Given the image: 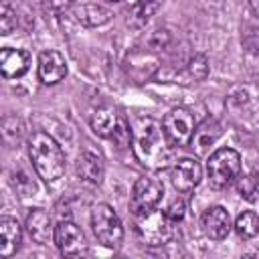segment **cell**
I'll list each match as a JSON object with an SVG mask.
<instances>
[{
    "label": "cell",
    "mask_w": 259,
    "mask_h": 259,
    "mask_svg": "<svg viewBox=\"0 0 259 259\" xmlns=\"http://www.w3.org/2000/svg\"><path fill=\"white\" fill-rule=\"evenodd\" d=\"M206 174L212 188H227L241 174V156L233 148H219L208 156Z\"/></svg>",
    "instance_id": "cell-4"
},
{
    "label": "cell",
    "mask_w": 259,
    "mask_h": 259,
    "mask_svg": "<svg viewBox=\"0 0 259 259\" xmlns=\"http://www.w3.org/2000/svg\"><path fill=\"white\" fill-rule=\"evenodd\" d=\"M229 107L239 115H249L257 109V95H253L251 87H237L229 95Z\"/></svg>",
    "instance_id": "cell-19"
},
{
    "label": "cell",
    "mask_w": 259,
    "mask_h": 259,
    "mask_svg": "<svg viewBox=\"0 0 259 259\" xmlns=\"http://www.w3.org/2000/svg\"><path fill=\"white\" fill-rule=\"evenodd\" d=\"M170 178L178 192H190L202 180V166L194 158H180L174 162L170 170Z\"/></svg>",
    "instance_id": "cell-10"
},
{
    "label": "cell",
    "mask_w": 259,
    "mask_h": 259,
    "mask_svg": "<svg viewBox=\"0 0 259 259\" xmlns=\"http://www.w3.org/2000/svg\"><path fill=\"white\" fill-rule=\"evenodd\" d=\"M221 136V125L214 121V119H206L204 123L196 125L194 130V136H192V148H196L198 152H204L210 144L217 142V138Z\"/></svg>",
    "instance_id": "cell-18"
},
{
    "label": "cell",
    "mask_w": 259,
    "mask_h": 259,
    "mask_svg": "<svg viewBox=\"0 0 259 259\" xmlns=\"http://www.w3.org/2000/svg\"><path fill=\"white\" fill-rule=\"evenodd\" d=\"M160 6V0H140L138 4H136V8H134V16H136V20L142 24V22H146L154 12H156V8Z\"/></svg>",
    "instance_id": "cell-24"
},
{
    "label": "cell",
    "mask_w": 259,
    "mask_h": 259,
    "mask_svg": "<svg viewBox=\"0 0 259 259\" xmlns=\"http://www.w3.org/2000/svg\"><path fill=\"white\" fill-rule=\"evenodd\" d=\"M91 227L95 239L107 247V249H117L123 241V225L113 206L105 202H97L91 208Z\"/></svg>",
    "instance_id": "cell-3"
},
{
    "label": "cell",
    "mask_w": 259,
    "mask_h": 259,
    "mask_svg": "<svg viewBox=\"0 0 259 259\" xmlns=\"http://www.w3.org/2000/svg\"><path fill=\"white\" fill-rule=\"evenodd\" d=\"M184 212H186V202H184V198H180V196L172 198V200L168 202V206L164 208V214H166L170 221H174V223L182 221V219H184Z\"/></svg>",
    "instance_id": "cell-25"
},
{
    "label": "cell",
    "mask_w": 259,
    "mask_h": 259,
    "mask_svg": "<svg viewBox=\"0 0 259 259\" xmlns=\"http://www.w3.org/2000/svg\"><path fill=\"white\" fill-rule=\"evenodd\" d=\"M30 67V55L22 49H2L0 51V71L4 79H18Z\"/></svg>",
    "instance_id": "cell-12"
},
{
    "label": "cell",
    "mask_w": 259,
    "mask_h": 259,
    "mask_svg": "<svg viewBox=\"0 0 259 259\" xmlns=\"http://www.w3.org/2000/svg\"><path fill=\"white\" fill-rule=\"evenodd\" d=\"M162 194H164V186L154 180V178H138L134 188H132V198H130V210L134 217H140V214H146V212H152L160 200H162Z\"/></svg>",
    "instance_id": "cell-8"
},
{
    "label": "cell",
    "mask_w": 259,
    "mask_h": 259,
    "mask_svg": "<svg viewBox=\"0 0 259 259\" xmlns=\"http://www.w3.org/2000/svg\"><path fill=\"white\" fill-rule=\"evenodd\" d=\"M22 243V227L12 217L0 219V257H12Z\"/></svg>",
    "instance_id": "cell-15"
},
{
    "label": "cell",
    "mask_w": 259,
    "mask_h": 259,
    "mask_svg": "<svg viewBox=\"0 0 259 259\" xmlns=\"http://www.w3.org/2000/svg\"><path fill=\"white\" fill-rule=\"evenodd\" d=\"M73 6V0H42V8L51 14H63Z\"/></svg>",
    "instance_id": "cell-26"
},
{
    "label": "cell",
    "mask_w": 259,
    "mask_h": 259,
    "mask_svg": "<svg viewBox=\"0 0 259 259\" xmlns=\"http://www.w3.org/2000/svg\"><path fill=\"white\" fill-rule=\"evenodd\" d=\"M16 26V10L10 6L8 0H2L0 6V34H10L12 28Z\"/></svg>",
    "instance_id": "cell-23"
},
{
    "label": "cell",
    "mask_w": 259,
    "mask_h": 259,
    "mask_svg": "<svg viewBox=\"0 0 259 259\" xmlns=\"http://www.w3.org/2000/svg\"><path fill=\"white\" fill-rule=\"evenodd\" d=\"M202 231L206 237L221 241L231 231V217L225 206H210L202 212Z\"/></svg>",
    "instance_id": "cell-13"
},
{
    "label": "cell",
    "mask_w": 259,
    "mask_h": 259,
    "mask_svg": "<svg viewBox=\"0 0 259 259\" xmlns=\"http://www.w3.org/2000/svg\"><path fill=\"white\" fill-rule=\"evenodd\" d=\"M67 75V61L59 51H42L38 55V79L45 85H55Z\"/></svg>",
    "instance_id": "cell-11"
},
{
    "label": "cell",
    "mask_w": 259,
    "mask_h": 259,
    "mask_svg": "<svg viewBox=\"0 0 259 259\" xmlns=\"http://www.w3.org/2000/svg\"><path fill=\"white\" fill-rule=\"evenodd\" d=\"M235 231L241 239H253L259 233V214L255 210H243L235 219Z\"/></svg>",
    "instance_id": "cell-20"
},
{
    "label": "cell",
    "mask_w": 259,
    "mask_h": 259,
    "mask_svg": "<svg viewBox=\"0 0 259 259\" xmlns=\"http://www.w3.org/2000/svg\"><path fill=\"white\" fill-rule=\"evenodd\" d=\"M111 2H117V0H111Z\"/></svg>",
    "instance_id": "cell-27"
},
{
    "label": "cell",
    "mask_w": 259,
    "mask_h": 259,
    "mask_svg": "<svg viewBox=\"0 0 259 259\" xmlns=\"http://www.w3.org/2000/svg\"><path fill=\"white\" fill-rule=\"evenodd\" d=\"M184 73H186L188 81H202V79L208 75V59H206V55L194 53V55L188 59Z\"/></svg>",
    "instance_id": "cell-21"
},
{
    "label": "cell",
    "mask_w": 259,
    "mask_h": 259,
    "mask_svg": "<svg viewBox=\"0 0 259 259\" xmlns=\"http://www.w3.org/2000/svg\"><path fill=\"white\" fill-rule=\"evenodd\" d=\"M174 221H170L164 210L158 212L156 208L152 212H146V214H140L136 217V231L140 235V239L144 241V245L148 247H160V245H166L176 229H174Z\"/></svg>",
    "instance_id": "cell-5"
},
{
    "label": "cell",
    "mask_w": 259,
    "mask_h": 259,
    "mask_svg": "<svg viewBox=\"0 0 259 259\" xmlns=\"http://www.w3.org/2000/svg\"><path fill=\"white\" fill-rule=\"evenodd\" d=\"M26 231L30 235V239L38 245H49L51 241H55V227L53 221L49 217L47 210L42 208H32L26 217Z\"/></svg>",
    "instance_id": "cell-14"
},
{
    "label": "cell",
    "mask_w": 259,
    "mask_h": 259,
    "mask_svg": "<svg viewBox=\"0 0 259 259\" xmlns=\"http://www.w3.org/2000/svg\"><path fill=\"white\" fill-rule=\"evenodd\" d=\"M162 127H164L166 138L172 146L184 148V146H190V142H192V136L196 130V119L188 109L174 107L164 115Z\"/></svg>",
    "instance_id": "cell-6"
},
{
    "label": "cell",
    "mask_w": 259,
    "mask_h": 259,
    "mask_svg": "<svg viewBox=\"0 0 259 259\" xmlns=\"http://www.w3.org/2000/svg\"><path fill=\"white\" fill-rule=\"evenodd\" d=\"M73 16L83 26H101L107 24L113 14L109 8L99 4H81V6H73Z\"/></svg>",
    "instance_id": "cell-17"
},
{
    "label": "cell",
    "mask_w": 259,
    "mask_h": 259,
    "mask_svg": "<svg viewBox=\"0 0 259 259\" xmlns=\"http://www.w3.org/2000/svg\"><path fill=\"white\" fill-rule=\"evenodd\" d=\"M28 156L36 174L45 182H55L65 174V154L57 140L42 130H36L28 138Z\"/></svg>",
    "instance_id": "cell-2"
},
{
    "label": "cell",
    "mask_w": 259,
    "mask_h": 259,
    "mask_svg": "<svg viewBox=\"0 0 259 259\" xmlns=\"http://www.w3.org/2000/svg\"><path fill=\"white\" fill-rule=\"evenodd\" d=\"M91 130L101 138H109V140L117 142L119 146H125L132 140V130L111 107H99L93 111Z\"/></svg>",
    "instance_id": "cell-7"
},
{
    "label": "cell",
    "mask_w": 259,
    "mask_h": 259,
    "mask_svg": "<svg viewBox=\"0 0 259 259\" xmlns=\"http://www.w3.org/2000/svg\"><path fill=\"white\" fill-rule=\"evenodd\" d=\"M55 245L67 257L87 255V241L83 231L71 221H59L55 227Z\"/></svg>",
    "instance_id": "cell-9"
},
{
    "label": "cell",
    "mask_w": 259,
    "mask_h": 259,
    "mask_svg": "<svg viewBox=\"0 0 259 259\" xmlns=\"http://www.w3.org/2000/svg\"><path fill=\"white\" fill-rule=\"evenodd\" d=\"M130 142L136 160L150 170L166 168L172 160V144L168 142L162 123L154 117H136L132 123Z\"/></svg>",
    "instance_id": "cell-1"
},
{
    "label": "cell",
    "mask_w": 259,
    "mask_h": 259,
    "mask_svg": "<svg viewBox=\"0 0 259 259\" xmlns=\"http://www.w3.org/2000/svg\"><path fill=\"white\" fill-rule=\"evenodd\" d=\"M237 190L245 200L259 202V178L255 174H247V176L237 178Z\"/></svg>",
    "instance_id": "cell-22"
},
{
    "label": "cell",
    "mask_w": 259,
    "mask_h": 259,
    "mask_svg": "<svg viewBox=\"0 0 259 259\" xmlns=\"http://www.w3.org/2000/svg\"><path fill=\"white\" fill-rule=\"evenodd\" d=\"M77 174L91 182V184H99L103 180V160L97 152L93 150H83V154L79 156V162H77Z\"/></svg>",
    "instance_id": "cell-16"
}]
</instances>
